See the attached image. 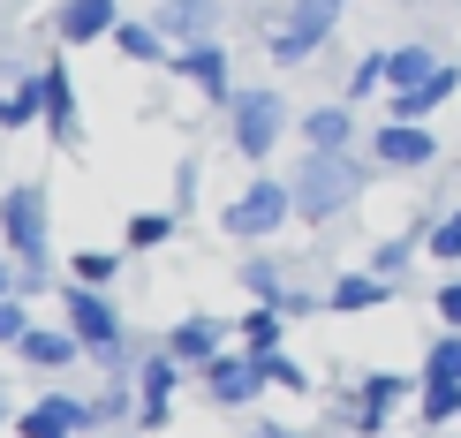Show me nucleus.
Returning <instances> with one entry per match:
<instances>
[{"label": "nucleus", "mask_w": 461, "mask_h": 438, "mask_svg": "<svg viewBox=\"0 0 461 438\" xmlns=\"http://www.w3.org/2000/svg\"><path fill=\"white\" fill-rule=\"evenodd\" d=\"M371 151H303V166L287 182H295V219H333V212H348V204L371 189Z\"/></svg>", "instance_id": "obj_1"}, {"label": "nucleus", "mask_w": 461, "mask_h": 438, "mask_svg": "<svg viewBox=\"0 0 461 438\" xmlns=\"http://www.w3.org/2000/svg\"><path fill=\"white\" fill-rule=\"evenodd\" d=\"M0 250L23 264V295L46 288V250H53V212H46V189L38 182H15L0 189Z\"/></svg>", "instance_id": "obj_2"}, {"label": "nucleus", "mask_w": 461, "mask_h": 438, "mask_svg": "<svg viewBox=\"0 0 461 438\" xmlns=\"http://www.w3.org/2000/svg\"><path fill=\"white\" fill-rule=\"evenodd\" d=\"M287 219H295V182H287V174H258V182H242V197L220 212V227H227L235 242H273Z\"/></svg>", "instance_id": "obj_3"}, {"label": "nucleus", "mask_w": 461, "mask_h": 438, "mask_svg": "<svg viewBox=\"0 0 461 438\" xmlns=\"http://www.w3.org/2000/svg\"><path fill=\"white\" fill-rule=\"evenodd\" d=\"M287 137V99L280 91H265V84H249L235 91V106H227V144H235V159H273V144Z\"/></svg>", "instance_id": "obj_4"}, {"label": "nucleus", "mask_w": 461, "mask_h": 438, "mask_svg": "<svg viewBox=\"0 0 461 438\" xmlns=\"http://www.w3.org/2000/svg\"><path fill=\"white\" fill-rule=\"evenodd\" d=\"M61 326L84 340L91 355H106V348H122V302H113L106 288H84V280H68V288H61Z\"/></svg>", "instance_id": "obj_5"}, {"label": "nucleus", "mask_w": 461, "mask_h": 438, "mask_svg": "<svg viewBox=\"0 0 461 438\" xmlns=\"http://www.w3.org/2000/svg\"><path fill=\"white\" fill-rule=\"evenodd\" d=\"M333 23H340V0H287V23L273 31V61L280 68H303L325 46V31H333Z\"/></svg>", "instance_id": "obj_6"}, {"label": "nucleus", "mask_w": 461, "mask_h": 438, "mask_svg": "<svg viewBox=\"0 0 461 438\" xmlns=\"http://www.w3.org/2000/svg\"><path fill=\"white\" fill-rule=\"evenodd\" d=\"M431 159H438V137L424 121H378L371 129V166L378 174H424Z\"/></svg>", "instance_id": "obj_7"}, {"label": "nucleus", "mask_w": 461, "mask_h": 438, "mask_svg": "<svg viewBox=\"0 0 461 438\" xmlns=\"http://www.w3.org/2000/svg\"><path fill=\"white\" fill-rule=\"evenodd\" d=\"M265 386H273V371H265V348H242V355L227 348L220 363L204 371V393H212L220 408H249V401H258Z\"/></svg>", "instance_id": "obj_8"}, {"label": "nucleus", "mask_w": 461, "mask_h": 438, "mask_svg": "<svg viewBox=\"0 0 461 438\" xmlns=\"http://www.w3.org/2000/svg\"><path fill=\"white\" fill-rule=\"evenodd\" d=\"M182 371H189V363H175L167 348H159V355H137V424H144V431H167Z\"/></svg>", "instance_id": "obj_9"}, {"label": "nucleus", "mask_w": 461, "mask_h": 438, "mask_svg": "<svg viewBox=\"0 0 461 438\" xmlns=\"http://www.w3.org/2000/svg\"><path fill=\"white\" fill-rule=\"evenodd\" d=\"M235 53L220 46V38H197V46H182L175 53V76H189V84L204 91V99H220V106H235Z\"/></svg>", "instance_id": "obj_10"}, {"label": "nucleus", "mask_w": 461, "mask_h": 438, "mask_svg": "<svg viewBox=\"0 0 461 438\" xmlns=\"http://www.w3.org/2000/svg\"><path fill=\"white\" fill-rule=\"evenodd\" d=\"M227 333L235 326H220V317H175V326H167V355L189 363V371H212L227 355Z\"/></svg>", "instance_id": "obj_11"}, {"label": "nucleus", "mask_w": 461, "mask_h": 438, "mask_svg": "<svg viewBox=\"0 0 461 438\" xmlns=\"http://www.w3.org/2000/svg\"><path fill=\"white\" fill-rule=\"evenodd\" d=\"M113 23H122V0H61L53 8L61 46H99V38H113Z\"/></svg>", "instance_id": "obj_12"}, {"label": "nucleus", "mask_w": 461, "mask_h": 438, "mask_svg": "<svg viewBox=\"0 0 461 438\" xmlns=\"http://www.w3.org/2000/svg\"><path fill=\"white\" fill-rule=\"evenodd\" d=\"M401 401H409V378L371 371V378H363V393L348 401V431H363V438H371V431H386V416H393Z\"/></svg>", "instance_id": "obj_13"}, {"label": "nucleus", "mask_w": 461, "mask_h": 438, "mask_svg": "<svg viewBox=\"0 0 461 438\" xmlns=\"http://www.w3.org/2000/svg\"><path fill=\"white\" fill-rule=\"evenodd\" d=\"M76 431H91V401H76V393H46L23 408V438H76Z\"/></svg>", "instance_id": "obj_14"}, {"label": "nucleus", "mask_w": 461, "mask_h": 438, "mask_svg": "<svg viewBox=\"0 0 461 438\" xmlns=\"http://www.w3.org/2000/svg\"><path fill=\"white\" fill-rule=\"evenodd\" d=\"M151 23H159V38L182 53V46H197V38H212L220 8H212V0H159V8H151Z\"/></svg>", "instance_id": "obj_15"}, {"label": "nucleus", "mask_w": 461, "mask_h": 438, "mask_svg": "<svg viewBox=\"0 0 461 438\" xmlns=\"http://www.w3.org/2000/svg\"><path fill=\"white\" fill-rule=\"evenodd\" d=\"M461 91V61H438L431 68V84H416V91H393V106H386V121H424V113H438Z\"/></svg>", "instance_id": "obj_16"}, {"label": "nucleus", "mask_w": 461, "mask_h": 438, "mask_svg": "<svg viewBox=\"0 0 461 438\" xmlns=\"http://www.w3.org/2000/svg\"><path fill=\"white\" fill-rule=\"evenodd\" d=\"M15 355H23L31 371H68V363H84L91 348H84V340H76L68 326H31V333H23V348H15Z\"/></svg>", "instance_id": "obj_17"}, {"label": "nucleus", "mask_w": 461, "mask_h": 438, "mask_svg": "<svg viewBox=\"0 0 461 438\" xmlns=\"http://www.w3.org/2000/svg\"><path fill=\"white\" fill-rule=\"evenodd\" d=\"M378 302H393V280H378L371 264H363V273H340L333 288H325V310H340V317H363V310H378Z\"/></svg>", "instance_id": "obj_18"}, {"label": "nucleus", "mask_w": 461, "mask_h": 438, "mask_svg": "<svg viewBox=\"0 0 461 438\" xmlns=\"http://www.w3.org/2000/svg\"><path fill=\"white\" fill-rule=\"evenodd\" d=\"M38 76H46V129H53V144H76V137H84V121H76V84H68V61H46Z\"/></svg>", "instance_id": "obj_19"}, {"label": "nucleus", "mask_w": 461, "mask_h": 438, "mask_svg": "<svg viewBox=\"0 0 461 438\" xmlns=\"http://www.w3.org/2000/svg\"><path fill=\"white\" fill-rule=\"evenodd\" d=\"M303 151H356V106H311L303 113Z\"/></svg>", "instance_id": "obj_20"}, {"label": "nucleus", "mask_w": 461, "mask_h": 438, "mask_svg": "<svg viewBox=\"0 0 461 438\" xmlns=\"http://www.w3.org/2000/svg\"><path fill=\"white\" fill-rule=\"evenodd\" d=\"M106 46L122 53V61H144V68H175V46L159 38V23H129V15H122Z\"/></svg>", "instance_id": "obj_21"}, {"label": "nucleus", "mask_w": 461, "mask_h": 438, "mask_svg": "<svg viewBox=\"0 0 461 438\" xmlns=\"http://www.w3.org/2000/svg\"><path fill=\"white\" fill-rule=\"evenodd\" d=\"M23 121H46V76H23L15 91H0V137Z\"/></svg>", "instance_id": "obj_22"}, {"label": "nucleus", "mask_w": 461, "mask_h": 438, "mask_svg": "<svg viewBox=\"0 0 461 438\" xmlns=\"http://www.w3.org/2000/svg\"><path fill=\"white\" fill-rule=\"evenodd\" d=\"M175 235H182V212H137L122 227V250H167Z\"/></svg>", "instance_id": "obj_23"}, {"label": "nucleus", "mask_w": 461, "mask_h": 438, "mask_svg": "<svg viewBox=\"0 0 461 438\" xmlns=\"http://www.w3.org/2000/svg\"><path fill=\"white\" fill-rule=\"evenodd\" d=\"M295 280H287V264L280 257H242V295H258V302H280Z\"/></svg>", "instance_id": "obj_24"}, {"label": "nucleus", "mask_w": 461, "mask_h": 438, "mask_svg": "<svg viewBox=\"0 0 461 438\" xmlns=\"http://www.w3.org/2000/svg\"><path fill=\"white\" fill-rule=\"evenodd\" d=\"M280 326H287V310H280V302H249V310H242V348H280Z\"/></svg>", "instance_id": "obj_25"}, {"label": "nucleus", "mask_w": 461, "mask_h": 438, "mask_svg": "<svg viewBox=\"0 0 461 438\" xmlns=\"http://www.w3.org/2000/svg\"><path fill=\"white\" fill-rule=\"evenodd\" d=\"M431 46H393L386 53V76H393V91H416V84H431Z\"/></svg>", "instance_id": "obj_26"}, {"label": "nucleus", "mask_w": 461, "mask_h": 438, "mask_svg": "<svg viewBox=\"0 0 461 438\" xmlns=\"http://www.w3.org/2000/svg\"><path fill=\"white\" fill-rule=\"evenodd\" d=\"M424 386H461V333H438L424 355Z\"/></svg>", "instance_id": "obj_27"}, {"label": "nucleus", "mask_w": 461, "mask_h": 438, "mask_svg": "<svg viewBox=\"0 0 461 438\" xmlns=\"http://www.w3.org/2000/svg\"><path fill=\"white\" fill-rule=\"evenodd\" d=\"M378 91H393V76H386V53H363V61L348 68V106L378 99Z\"/></svg>", "instance_id": "obj_28"}, {"label": "nucleus", "mask_w": 461, "mask_h": 438, "mask_svg": "<svg viewBox=\"0 0 461 438\" xmlns=\"http://www.w3.org/2000/svg\"><path fill=\"white\" fill-rule=\"evenodd\" d=\"M113 273H122V250H76L68 257V280H84V288H106Z\"/></svg>", "instance_id": "obj_29"}, {"label": "nucleus", "mask_w": 461, "mask_h": 438, "mask_svg": "<svg viewBox=\"0 0 461 438\" xmlns=\"http://www.w3.org/2000/svg\"><path fill=\"white\" fill-rule=\"evenodd\" d=\"M424 250L447 257V264H461V204H454V212H438V219L424 227Z\"/></svg>", "instance_id": "obj_30"}, {"label": "nucleus", "mask_w": 461, "mask_h": 438, "mask_svg": "<svg viewBox=\"0 0 461 438\" xmlns=\"http://www.w3.org/2000/svg\"><path fill=\"white\" fill-rule=\"evenodd\" d=\"M409 257H416V242H409V235H386V242L371 250V273H378V280H401V273H409Z\"/></svg>", "instance_id": "obj_31"}, {"label": "nucleus", "mask_w": 461, "mask_h": 438, "mask_svg": "<svg viewBox=\"0 0 461 438\" xmlns=\"http://www.w3.org/2000/svg\"><path fill=\"white\" fill-rule=\"evenodd\" d=\"M416 408H424V424H454L461 416V386H416Z\"/></svg>", "instance_id": "obj_32"}, {"label": "nucleus", "mask_w": 461, "mask_h": 438, "mask_svg": "<svg viewBox=\"0 0 461 438\" xmlns=\"http://www.w3.org/2000/svg\"><path fill=\"white\" fill-rule=\"evenodd\" d=\"M265 371H273V386H280V393H311V371H303L287 348H265Z\"/></svg>", "instance_id": "obj_33"}, {"label": "nucleus", "mask_w": 461, "mask_h": 438, "mask_svg": "<svg viewBox=\"0 0 461 438\" xmlns=\"http://www.w3.org/2000/svg\"><path fill=\"white\" fill-rule=\"evenodd\" d=\"M23 333H31L23 295H0V348H23Z\"/></svg>", "instance_id": "obj_34"}, {"label": "nucleus", "mask_w": 461, "mask_h": 438, "mask_svg": "<svg viewBox=\"0 0 461 438\" xmlns=\"http://www.w3.org/2000/svg\"><path fill=\"white\" fill-rule=\"evenodd\" d=\"M431 302H438V326H447V333H461V280H447V288H438Z\"/></svg>", "instance_id": "obj_35"}, {"label": "nucleus", "mask_w": 461, "mask_h": 438, "mask_svg": "<svg viewBox=\"0 0 461 438\" xmlns=\"http://www.w3.org/2000/svg\"><path fill=\"white\" fill-rule=\"evenodd\" d=\"M280 310H287V317H311V310H325V295H311V288H303V280H295V288L280 295Z\"/></svg>", "instance_id": "obj_36"}, {"label": "nucleus", "mask_w": 461, "mask_h": 438, "mask_svg": "<svg viewBox=\"0 0 461 438\" xmlns=\"http://www.w3.org/2000/svg\"><path fill=\"white\" fill-rule=\"evenodd\" d=\"M189 204H197V159H182V174H175V212L189 219Z\"/></svg>", "instance_id": "obj_37"}, {"label": "nucleus", "mask_w": 461, "mask_h": 438, "mask_svg": "<svg viewBox=\"0 0 461 438\" xmlns=\"http://www.w3.org/2000/svg\"><path fill=\"white\" fill-rule=\"evenodd\" d=\"M0 295H23V264H15L8 250H0Z\"/></svg>", "instance_id": "obj_38"}, {"label": "nucleus", "mask_w": 461, "mask_h": 438, "mask_svg": "<svg viewBox=\"0 0 461 438\" xmlns=\"http://www.w3.org/2000/svg\"><path fill=\"white\" fill-rule=\"evenodd\" d=\"M249 438H303V431H287V424H258Z\"/></svg>", "instance_id": "obj_39"}, {"label": "nucleus", "mask_w": 461, "mask_h": 438, "mask_svg": "<svg viewBox=\"0 0 461 438\" xmlns=\"http://www.w3.org/2000/svg\"><path fill=\"white\" fill-rule=\"evenodd\" d=\"M0 424H8V393H0Z\"/></svg>", "instance_id": "obj_40"}]
</instances>
